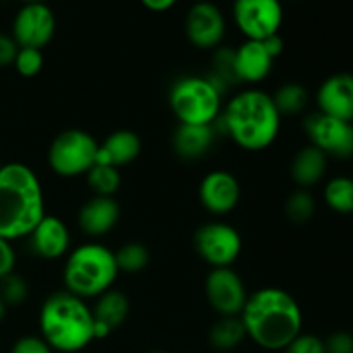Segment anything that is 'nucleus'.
Masks as SVG:
<instances>
[{
    "mask_svg": "<svg viewBox=\"0 0 353 353\" xmlns=\"http://www.w3.org/2000/svg\"><path fill=\"white\" fill-rule=\"evenodd\" d=\"M195 2H207V0H195Z\"/></svg>",
    "mask_w": 353,
    "mask_h": 353,
    "instance_id": "a19ab883",
    "label": "nucleus"
},
{
    "mask_svg": "<svg viewBox=\"0 0 353 353\" xmlns=\"http://www.w3.org/2000/svg\"><path fill=\"white\" fill-rule=\"evenodd\" d=\"M241 199V186L236 176L230 171H210L203 176L199 186V200L207 212L226 216L233 212Z\"/></svg>",
    "mask_w": 353,
    "mask_h": 353,
    "instance_id": "4468645a",
    "label": "nucleus"
},
{
    "mask_svg": "<svg viewBox=\"0 0 353 353\" xmlns=\"http://www.w3.org/2000/svg\"><path fill=\"white\" fill-rule=\"evenodd\" d=\"M321 114L341 121L353 119V74L338 72L330 76L319 86L316 95Z\"/></svg>",
    "mask_w": 353,
    "mask_h": 353,
    "instance_id": "2eb2a0df",
    "label": "nucleus"
},
{
    "mask_svg": "<svg viewBox=\"0 0 353 353\" xmlns=\"http://www.w3.org/2000/svg\"><path fill=\"white\" fill-rule=\"evenodd\" d=\"M16 252H14L10 241L0 238V279L14 272L16 269Z\"/></svg>",
    "mask_w": 353,
    "mask_h": 353,
    "instance_id": "f704fd0d",
    "label": "nucleus"
},
{
    "mask_svg": "<svg viewBox=\"0 0 353 353\" xmlns=\"http://www.w3.org/2000/svg\"><path fill=\"white\" fill-rule=\"evenodd\" d=\"M350 123H352V124H353V119H352V121H350Z\"/></svg>",
    "mask_w": 353,
    "mask_h": 353,
    "instance_id": "37998d69",
    "label": "nucleus"
},
{
    "mask_svg": "<svg viewBox=\"0 0 353 353\" xmlns=\"http://www.w3.org/2000/svg\"><path fill=\"white\" fill-rule=\"evenodd\" d=\"M43 188L30 165L9 162L0 168V238H28L45 217Z\"/></svg>",
    "mask_w": 353,
    "mask_h": 353,
    "instance_id": "f03ea898",
    "label": "nucleus"
},
{
    "mask_svg": "<svg viewBox=\"0 0 353 353\" xmlns=\"http://www.w3.org/2000/svg\"><path fill=\"white\" fill-rule=\"evenodd\" d=\"M285 212L292 223L305 224L316 214V199L305 188H299L286 199Z\"/></svg>",
    "mask_w": 353,
    "mask_h": 353,
    "instance_id": "cd10ccee",
    "label": "nucleus"
},
{
    "mask_svg": "<svg viewBox=\"0 0 353 353\" xmlns=\"http://www.w3.org/2000/svg\"><path fill=\"white\" fill-rule=\"evenodd\" d=\"M19 45L12 38V34L0 33V68H9L14 64Z\"/></svg>",
    "mask_w": 353,
    "mask_h": 353,
    "instance_id": "72a5a7b5",
    "label": "nucleus"
},
{
    "mask_svg": "<svg viewBox=\"0 0 353 353\" xmlns=\"http://www.w3.org/2000/svg\"><path fill=\"white\" fill-rule=\"evenodd\" d=\"M327 171V155L314 145H307L295 154L290 168L292 179L300 188H310L324 178Z\"/></svg>",
    "mask_w": 353,
    "mask_h": 353,
    "instance_id": "4be33fe9",
    "label": "nucleus"
},
{
    "mask_svg": "<svg viewBox=\"0 0 353 353\" xmlns=\"http://www.w3.org/2000/svg\"><path fill=\"white\" fill-rule=\"evenodd\" d=\"M272 100H274L276 109L279 110L281 117L296 116V114L303 112L309 103V92L300 83H286L276 90Z\"/></svg>",
    "mask_w": 353,
    "mask_h": 353,
    "instance_id": "393cba45",
    "label": "nucleus"
},
{
    "mask_svg": "<svg viewBox=\"0 0 353 353\" xmlns=\"http://www.w3.org/2000/svg\"><path fill=\"white\" fill-rule=\"evenodd\" d=\"M9 353H55L45 343V340L41 336H33V334H28V336L19 338V340L14 341L12 348Z\"/></svg>",
    "mask_w": 353,
    "mask_h": 353,
    "instance_id": "2f4dec72",
    "label": "nucleus"
},
{
    "mask_svg": "<svg viewBox=\"0 0 353 353\" xmlns=\"http://www.w3.org/2000/svg\"><path fill=\"white\" fill-rule=\"evenodd\" d=\"M6 310H7V305L2 302V299H0V321H2L3 316H6Z\"/></svg>",
    "mask_w": 353,
    "mask_h": 353,
    "instance_id": "4c0bfd02",
    "label": "nucleus"
},
{
    "mask_svg": "<svg viewBox=\"0 0 353 353\" xmlns=\"http://www.w3.org/2000/svg\"><path fill=\"white\" fill-rule=\"evenodd\" d=\"M85 176L90 190L97 196H114L123 185L121 171L112 165L95 164Z\"/></svg>",
    "mask_w": 353,
    "mask_h": 353,
    "instance_id": "a878e982",
    "label": "nucleus"
},
{
    "mask_svg": "<svg viewBox=\"0 0 353 353\" xmlns=\"http://www.w3.org/2000/svg\"><path fill=\"white\" fill-rule=\"evenodd\" d=\"M2 165H3V164H2V162H0V168H2Z\"/></svg>",
    "mask_w": 353,
    "mask_h": 353,
    "instance_id": "79ce46f5",
    "label": "nucleus"
},
{
    "mask_svg": "<svg viewBox=\"0 0 353 353\" xmlns=\"http://www.w3.org/2000/svg\"><path fill=\"white\" fill-rule=\"evenodd\" d=\"M169 107L179 124L212 126L223 112L221 88L214 79L185 76L169 90Z\"/></svg>",
    "mask_w": 353,
    "mask_h": 353,
    "instance_id": "423d86ee",
    "label": "nucleus"
},
{
    "mask_svg": "<svg viewBox=\"0 0 353 353\" xmlns=\"http://www.w3.org/2000/svg\"><path fill=\"white\" fill-rule=\"evenodd\" d=\"M283 353H326L324 340L310 333H300Z\"/></svg>",
    "mask_w": 353,
    "mask_h": 353,
    "instance_id": "7c9ffc66",
    "label": "nucleus"
},
{
    "mask_svg": "<svg viewBox=\"0 0 353 353\" xmlns=\"http://www.w3.org/2000/svg\"><path fill=\"white\" fill-rule=\"evenodd\" d=\"M285 10L281 0H234L233 21L247 40L262 41L278 34Z\"/></svg>",
    "mask_w": 353,
    "mask_h": 353,
    "instance_id": "1a4fd4ad",
    "label": "nucleus"
},
{
    "mask_svg": "<svg viewBox=\"0 0 353 353\" xmlns=\"http://www.w3.org/2000/svg\"><path fill=\"white\" fill-rule=\"evenodd\" d=\"M310 145L319 148L327 157H353V124L326 114H310L303 123Z\"/></svg>",
    "mask_w": 353,
    "mask_h": 353,
    "instance_id": "9d476101",
    "label": "nucleus"
},
{
    "mask_svg": "<svg viewBox=\"0 0 353 353\" xmlns=\"http://www.w3.org/2000/svg\"><path fill=\"white\" fill-rule=\"evenodd\" d=\"M30 247L37 257L45 261H57L69 252L71 234L64 221L57 216L45 214L33 233L30 234Z\"/></svg>",
    "mask_w": 353,
    "mask_h": 353,
    "instance_id": "dca6fc26",
    "label": "nucleus"
},
{
    "mask_svg": "<svg viewBox=\"0 0 353 353\" xmlns=\"http://www.w3.org/2000/svg\"><path fill=\"white\" fill-rule=\"evenodd\" d=\"M0 299L7 307L21 305L28 299V283L17 272H10L0 279Z\"/></svg>",
    "mask_w": 353,
    "mask_h": 353,
    "instance_id": "c85d7f7f",
    "label": "nucleus"
},
{
    "mask_svg": "<svg viewBox=\"0 0 353 353\" xmlns=\"http://www.w3.org/2000/svg\"><path fill=\"white\" fill-rule=\"evenodd\" d=\"M326 353H353V334L347 331H336L331 333L324 340Z\"/></svg>",
    "mask_w": 353,
    "mask_h": 353,
    "instance_id": "473e14b6",
    "label": "nucleus"
},
{
    "mask_svg": "<svg viewBox=\"0 0 353 353\" xmlns=\"http://www.w3.org/2000/svg\"><path fill=\"white\" fill-rule=\"evenodd\" d=\"M99 141L83 130H65L48 147V168L62 178L86 174L95 165Z\"/></svg>",
    "mask_w": 353,
    "mask_h": 353,
    "instance_id": "0eeeda50",
    "label": "nucleus"
},
{
    "mask_svg": "<svg viewBox=\"0 0 353 353\" xmlns=\"http://www.w3.org/2000/svg\"><path fill=\"white\" fill-rule=\"evenodd\" d=\"M23 3H47V0H21Z\"/></svg>",
    "mask_w": 353,
    "mask_h": 353,
    "instance_id": "58836bf2",
    "label": "nucleus"
},
{
    "mask_svg": "<svg viewBox=\"0 0 353 353\" xmlns=\"http://www.w3.org/2000/svg\"><path fill=\"white\" fill-rule=\"evenodd\" d=\"M114 255H116L119 272H128V274H137L143 271L150 262V252L140 241L124 243L119 250L114 252Z\"/></svg>",
    "mask_w": 353,
    "mask_h": 353,
    "instance_id": "bb28decb",
    "label": "nucleus"
},
{
    "mask_svg": "<svg viewBox=\"0 0 353 353\" xmlns=\"http://www.w3.org/2000/svg\"><path fill=\"white\" fill-rule=\"evenodd\" d=\"M43 64L45 59L41 50H38V48L19 47L12 65L16 68L17 74L23 76V78H34V76L41 72Z\"/></svg>",
    "mask_w": 353,
    "mask_h": 353,
    "instance_id": "c756f323",
    "label": "nucleus"
},
{
    "mask_svg": "<svg viewBox=\"0 0 353 353\" xmlns=\"http://www.w3.org/2000/svg\"><path fill=\"white\" fill-rule=\"evenodd\" d=\"M205 296L221 317H240L248 292L243 279L231 268H217L207 274Z\"/></svg>",
    "mask_w": 353,
    "mask_h": 353,
    "instance_id": "9b49d317",
    "label": "nucleus"
},
{
    "mask_svg": "<svg viewBox=\"0 0 353 353\" xmlns=\"http://www.w3.org/2000/svg\"><path fill=\"white\" fill-rule=\"evenodd\" d=\"M214 140H216L214 126L178 124L172 134V148L185 161H196L212 148Z\"/></svg>",
    "mask_w": 353,
    "mask_h": 353,
    "instance_id": "412c9836",
    "label": "nucleus"
},
{
    "mask_svg": "<svg viewBox=\"0 0 353 353\" xmlns=\"http://www.w3.org/2000/svg\"><path fill=\"white\" fill-rule=\"evenodd\" d=\"M117 276L119 268L114 252L105 245L90 241L69 252L62 271V281L65 292L78 299L90 300L112 290Z\"/></svg>",
    "mask_w": 353,
    "mask_h": 353,
    "instance_id": "39448f33",
    "label": "nucleus"
},
{
    "mask_svg": "<svg viewBox=\"0 0 353 353\" xmlns=\"http://www.w3.org/2000/svg\"><path fill=\"white\" fill-rule=\"evenodd\" d=\"M193 245L199 257L212 269L231 268L243 250V240L236 228L221 221L200 226Z\"/></svg>",
    "mask_w": 353,
    "mask_h": 353,
    "instance_id": "6e6552de",
    "label": "nucleus"
},
{
    "mask_svg": "<svg viewBox=\"0 0 353 353\" xmlns=\"http://www.w3.org/2000/svg\"><path fill=\"white\" fill-rule=\"evenodd\" d=\"M262 45H264V48L268 50V54L271 55L272 59H278L279 55L283 54V50H285V40L281 38V34H272V37L265 38V40H262Z\"/></svg>",
    "mask_w": 353,
    "mask_h": 353,
    "instance_id": "c9c22d12",
    "label": "nucleus"
},
{
    "mask_svg": "<svg viewBox=\"0 0 353 353\" xmlns=\"http://www.w3.org/2000/svg\"><path fill=\"white\" fill-rule=\"evenodd\" d=\"M141 154V140L134 131L117 130L110 133L102 143H99L95 164L124 168L130 165Z\"/></svg>",
    "mask_w": 353,
    "mask_h": 353,
    "instance_id": "aec40b11",
    "label": "nucleus"
},
{
    "mask_svg": "<svg viewBox=\"0 0 353 353\" xmlns=\"http://www.w3.org/2000/svg\"><path fill=\"white\" fill-rule=\"evenodd\" d=\"M38 327L45 343L57 353H79L95 341L92 307L65 290L47 296Z\"/></svg>",
    "mask_w": 353,
    "mask_h": 353,
    "instance_id": "20e7f679",
    "label": "nucleus"
},
{
    "mask_svg": "<svg viewBox=\"0 0 353 353\" xmlns=\"http://www.w3.org/2000/svg\"><path fill=\"white\" fill-rule=\"evenodd\" d=\"M141 6L150 12H165L178 3V0H140Z\"/></svg>",
    "mask_w": 353,
    "mask_h": 353,
    "instance_id": "e433bc0d",
    "label": "nucleus"
},
{
    "mask_svg": "<svg viewBox=\"0 0 353 353\" xmlns=\"http://www.w3.org/2000/svg\"><path fill=\"white\" fill-rule=\"evenodd\" d=\"M240 319L248 340L269 352L285 350L303 326L299 302L276 286H265L248 295Z\"/></svg>",
    "mask_w": 353,
    "mask_h": 353,
    "instance_id": "f257e3e1",
    "label": "nucleus"
},
{
    "mask_svg": "<svg viewBox=\"0 0 353 353\" xmlns=\"http://www.w3.org/2000/svg\"><path fill=\"white\" fill-rule=\"evenodd\" d=\"M55 28V14L47 3H24L14 16L12 38L19 47L41 50L52 41Z\"/></svg>",
    "mask_w": 353,
    "mask_h": 353,
    "instance_id": "f8f14e48",
    "label": "nucleus"
},
{
    "mask_svg": "<svg viewBox=\"0 0 353 353\" xmlns=\"http://www.w3.org/2000/svg\"><path fill=\"white\" fill-rule=\"evenodd\" d=\"M221 117L228 137L248 152L269 148L281 130V114L272 95L259 88L238 92L226 103Z\"/></svg>",
    "mask_w": 353,
    "mask_h": 353,
    "instance_id": "7ed1b4c3",
    "label": "nucleus"
},
{
    "mask_svg": "<svg viewBox=\"0 0 353 353\" xmlns=\"http://www.w3.org/2000/svg\"><path fill=\"white\" fill-rule=\"evenodd\" d=\"M185 34L190 43L202 50L217 48L226 34V19L216 3L195 2L185 17Z\"/></svg>",
    "mask_w": 353,
    "mask_h": 353,
    "instance_id": "ddd939ff",
    "label": "nucleus"
},
{
    "mask_svg": "<svg viewBox=\"0 0 353 353\" xmlns=\"http://www.w3.org/2000/svg\"><path fill=\"white\" fill-rule=\"evenodd\" d=\"M324 202L338 214H353V179L336 176L324 186Z\"/></svg>",
    "mask_w": 353,
    "mask_h": 353,
    "instance_id": "b1692460",
    "label": "nucleus"
},
{
    "mask_svg": "<svg viewBox=\"0 0 353 353\" xmlns=\"http://www.w3.org/2000/svg\"><path fill=\"white\" fill-rule=\"evenodd\" d=\"M274 59L268 54L262 41L245 40L233 50V76L243 83H261L271 74Z\"/></svg>",
    "mask_w": 353,
    "mask_h": 353,
    "instance_id": "6ab92c4d",
    "label": "nucleus"
},
{
    "mask_svg": "<svg viewBox=\"0 0 353 353\" xmlns=\"http://www.w3.org/2000/svg\"><path fill=\"white\" fill-rule=\"evenodd\" d=\"M93 314V336L95 341L105 340L126 323L130 316V300L117 290H109L97 296Z\"/></svg>",
    "mask_w": 353,
    "mask_h": 353,
    "instance_id": "f3484780",
    "label": "nucleus"
},
{
    "mask_svg": "<svg viewBox=\"0 0 353 353\" xmlns=\"http://www.w3.org/2000/svg\"><path fill=\"white\" fill-rule=\"evenodd\" d=\"M150 353H168V352H164V350H154V352H150Z\"/></svg>",
    "mask_w": 353,
    "mask_h": 353,
    "instance_id": "ea45409f",
    "label": "nucleus"
},
{
    "mask_svg": "<svg viewBox=\"0 0 353 353\" xmlns=\"http://www.w3.org/2000/svg\"><path fill=\"white\" fill-rule=\"evenodd\" d=\"M121 207L114 196H97L86 200L78 212V226L86 236L100 238L119 223Z\"/></svg>",
    "mask_w": 353,
    "mask_h": 353,
    "instance_id": "a211bd4d",
    "label": "nucleus"
},
{
    "mask_svg": "<svg viewBox=\"0 0 353 353\" xmlns=\"http://www.w3.org/2000/svg\"><path fill=\"white\" fill-rule=\"evenodd\" d=\"M247 338L240 317H221L209 331V343L217 352H231Z\"/></svg>",
    "mask_w": 353,
    "mask_h": 353,
    "instance_id": "5701e85b",
    "label": "nucleus"
}]
</instances>
